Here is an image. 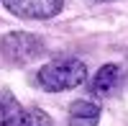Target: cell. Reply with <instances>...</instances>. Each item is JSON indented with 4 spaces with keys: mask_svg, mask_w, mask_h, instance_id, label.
Returning <instances> with one entry per match:
<instances>
[{
    "mask_svg": "<svg viewBox=\"0 0 128 126\" xmlns=\"http://www.w3.org/2000/svg\"><path fill=\"white\" fill-rule=\"evenodd\" d=\"M87 80V65L77 57H56L38 70L36 82L46 93H62L82 85Z\"/></svg>",
    "mask_w": 128,
    "mask_h": 126,
    "instance_id": "obj_1",
    "label": "cell"
},
{
    "mask_svg": "<svg viewBox=\"0 0 128 126\" xmlns=\"http://www.w3.org/2000/svg\"><path fill=\"white\" fill-rule=\"evenodd\" d=\"M46 44L36 34H26V31H13L0 41V51L16 65H28V62L38 59L44 54Z\"/></svg>",
    "mask_w": 128,
    "mask_h": 126,
    "instance_id": "obj_2",
    "label": "cell"
},
{
    "mask_svg": "<svg viewBox=\"0 0 128 126\" xmlns=\"http://www.w3.org/2000/svg\"><path fill=\"white\" fill-rule=\"evenodd\" d=\"M3 5L13 13L16 18H26V21H49L54 18L64 0H3Z\"/></svg>",
    "mask_w": 128,
    "mask_h": 126,
    "instance_id": "obj_3",
    "label": "cell"
},
{
    "mask_svg": "<svg viewBox=\"0 0 128 126\" xmlns=\"http://www.w3.org/2000/svg\"><path fill=\"white\" fill-rule=\"evenodd\" d=\"M69 126H98L100 121V106L92 100H74L67 111Z\"/></svg>",
    "mask_w": 128,
    "mask_h": 126,
    "instance_id": "obj_4",
    "label": "cell"
},
{
    "mask_svg": "<svg viewBox=\"0 0 128 126\" xmlns=\"http://www.w3.org/2000/svg\"><path fill=\"white\" fill-rule=\"evenodd\" d=\"M118 82H120V67L118 65H105V67L98 70V75L92 77L90 88H92V93H98V95H110Z\"/></svg>",
    "mask_w": 128,
    "mask_h": 126,
    "instance_id": "obj_5",
    "label": "cell"
},
{
    "mask_svg": "<svg viewBox=\"0 0 128 126\" xmlns=\"http://www.w3.org/2000/svg\"><path fill=\"white\" fill-rule=\"evenodd\" d=\"M23 108H20V103L10 95V93L0 90V126H16Z\"/></svg>",
    "mask_w": 128,
    "mask_h": 126,
    "instance_id": "obj_6",
    "label": "cell"
},
{
    "mask_svg": "<svg viewBox=\"0 0 128 126\" xmlns=\"http://www.w3.org/2000/svg\"><path fill=\"white\" fill-rule=\"evenodd\" d=\"M16 126H51V116L41 108H28V111L20 113Z\"/></svg>",
    "mask_w": 128,
    "mask_h": 126,
    "instance_id": "obj_7",
    "label": "cell"
},
{
    "mask_svg": "<svg viewBox=\"0 0 128 126\" xmlns=\"http://www.w3.org/2000/svg\"><path fill=\"white\" fill-rule=\"evenodd\" d=\"M98 3H110V0H98Z\"/></svg>",
    "mask_w": 128,
    "mask_h": 126,
    "instance_id": "obj_8",
    "label": "cell"
}]
</instances>
